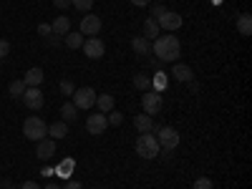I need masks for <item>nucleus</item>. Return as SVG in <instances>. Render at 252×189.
I'll return each instance as SVG.
<instances>
[{
    "instance_id": "nucleus-6",
    "label": "nucleus",
    "mask_w": 252,
    "mask_h": 189,
    "mask_svg": "<svg viewBox=\"0 0 252 189\" xmlns=\"http://www.w3.org/2000/svg\"><path fill=\"white\" fill-rule=\"evenodd\" d=\"M141 109H144L146 116H157L161 111V96H159V91H144Z\"/></svg>"
},
{
    "instance_id": "nucleus-39",
    "label": "nucleus",
    "mask_w": 252,
    "mask_h": 189,
    "mask_svg": "<svg viewBox=\"0 0 252 189\" xmlns=\"http://www.w3.org/2000/svg\"><path fill=\"white\" fill-rule=\"evenodd\" d=\"M20 189H40V187H38L35 182H26V184H23V187H20Z\"/></svg>"
},
{
    "instance_id": "nucleus-28",
    "label": "nucleus",
    "mask_w": 252,
    "mask_h": 189,
    "mask_svg": "<svg viewBox=\"0 0 252 189\" xmlns=\"http://www.w3.org/2000/svg\"><path fill=\"white\" fill-rule=\"evenodd\" d=\"M192 189H215V184H212V179H209V177H199Z\"/></svg>"
},
{
    "instance_id": "nucleus-37",
    "label": "nucleus",
    "mask_w": 252,
    "mask_h": 189,
    "mask_svg": "<svg viewBox=\"0 0 252 189\" xmlns=\"http://www.w3.org/2000/svg\"><path fill=\"white\" fill-rule=\"evenodd\" d=\"M149 3H152V0H131V5H136V8H146Z\"/></svg>"
},
{
    "instance_id": "nucleus-2",
    "label": "nucleus",
    "mask_w": 252,
    "mask_h": 189,
    "mask_svg": "<svg viewBox=\"0 0 252 189\" xmlns=\"http://www.w3.org/2000/svg\"><path fill=\"white\" fill-rule=\"evenodd\" d=\"M23 136L31 141H40L48 136V124L40 119V116H28L23 121Z\"/></svg>"
},
{
    "instance_id": "nucleus-12",
    "label": "nucleus",
    "mask_w": 252,
    "mask_h": 189,
    "mask_svg": "<svg viewBox=\"0 0 252 189\" xmlns=\"http://www.w3.org/2000/svg\"><path fill=\"white\" fill-rule=\"evenodd\" d=\"M35 157L43 159V161L56 157V139H40L38 146H35Z\"/></svg>"
},
{
    "instance_id": "nucleus-4",
    "label": "nucleus",
    "mask_w": 252,
    "mask_h": 189,
    "mask_svg": "<svg viewBox=\"0 0 252 189\" xmlns=\"http://www.w3.org/2000/svg\"><path fill=\"white\" fill-rule=\"evenodd\" d=\"M73 106L81 111H89L91 106H96V91L91 86H81L73 91Z\"/></svg>"
},
{
    "instance_id": "nucleus-29",
    "label": "nucleus",
    "mask_w": 252,
    "mask_h": 189,
    "mask_svg": "<svg viewBox=\"0 0 252 189\" xmlns=\"http://www.w3.org/2000/svg\"><path fill=\"white\" fill-rule=\"evenodd\" d=\"M73 91H76V86H73L68 78H63V81H61V94H63V96H73Z\"/></svg>"
},
{
    "instance_id": "nucleus-34",
    "label": "nucleus",
    "mask_w": 252,
    "mask_h": 189,
    "mask_svg": "<svg viewBox=\"0 0 252 189\" xmlns=\"http://www.w3.org/2000/svg\"><path fill=\"white\" fill-rule=\"evenodd\" d=\"M164 13H166V5H154V13H152V18H154V20H159Z\"/></svg>"
},
{
    "instance_id": "nucleus-21",
    "label": "nucleus",
    "mask_w": 252,
    "mask_h": 189,
    "mask_svg": "<svg viewBox=\"0 0 252 189\" xmlns=\"http://www.w3.org/2000/svg\"><path fill=\"white\" fill-rule=\"evenodd\" d=\"M134 126L141 131V134H152V129H154V121H152V116H146V114H139L136 119H134Z\"/></svg>"
},
{
    "instance_id": "nucleus-30",
    "label": "nucleus",
    "mask_w": 252,
    "mask_h": 189,
    "mask_svg": "<svg viewBox=\"0 0 252 189\" xmlns=\"http://www.w3.org/2000/svg\"><path fill=\"white\" fill-rule=\"evenodd\" d=\"M71 169H73V159H66L63 164H58V174H61V177H68Z\"/></svg>"
},
{
    "instance_id": "nucleus-11",
    "label": "nucleus",
    "mask_w": 252,
    "mask_h": 189,
    "mask_svg": "<svg viewBox=\"0 0 252 189\" xmlns=\"http://www.w3.org/2000/svg\"><path fill=\"white\" fill-rule=\"evenodd\" d=\"M157 23H159V28L161 31H169V33H174V31H179L182 28V23H184V20H182V15L179 13H174V10H166L159 20H157Z\"/></svg>"
},
{
    "instance_id": "nucleus-18",
    "label": "nucleus",
    "mask_w": 252,
    "mask_h": 189,
    "mask_svg": "<svg viewBox=\"0 0 252 189\" xmlns=\"http://www.w3.org/2000/svg\"><path fill=\"white\" fill-rule=\"evenodd\" d=\"M48 136H53V139L68 136V124H66V121H53V124H48Z\"/></svg>"
},
{
    "instance_id": "nucleus-9",
    "label": "nucleus",
    "mask_w": 252,
    "mask_h": 189,
    "mask_svg": "<svg viewBox=\"0 0 252 189\" xmlns=\"http://www.w3.org/2000/svg\"><path fill=\"white\" fill-rule=\"evenodd\" d=\"M109 129V121H106V114H91L89 119H86V131L91 134V136H101L103 131Z\"/></svg>"
},
{
    "instance_id": "nucleus-16",
    "label": "nucleus",
    "mask_w": 252,
    "mask_h": 189,
    "mask_svg": "<svg viewBox=\"0 0 252 189\" xmlns=\"http://www.w3.org/2000/svg\"><path fill=\"white\" fill-rule=\"evenodd\" d=\"M141 31H144V38H146V40H154V38H159V33H161V28H159V23H157L154 18H146Z\"/></svg>"
},
{
    "instance_id": "nucleus-22",
    "label": "nucleus",
    "mask_w": 252,
    "mask_h": 189,
    "mask_svg": "<svg viewBox=\"0 0 252 189\" xmlns=\"http://www.w3.org/2000/svg\"><path fill=\"white\" fill-rule=\"evenodd\" d=\"M83 40H86V35H81V33H66L63 35V43H66V48H71V51H78L83 46Z\"/></svg>"
},
{
    "instance_id": "nucleus-35",
    "label": "nucleus",
    "mask_w": 252,
    "mask_h": 189,
    "mask_svg": "<svg viewBox=\"0 0 252 189\" xmlns=\"http://www.w3.org/2000/svg\"><path fill=\"white\" fill-rule=\"evenodd\" d=\"M53 5L58 10H66V8H71V0H53Z\"/></svg>"
},
{
    "instance_id": "nucleus-19",
    "label": "nucleus",
    "mask_w": 252,
    "mask_h": 189,
    "mask_svg": "<svg viewBox=\"0 0 252 189\" xmlns=\"http://www.w3.org/2000/svg\"><path fill=\"white\" fill-rule=\"evenodd\" d=\"M131 48H134V53L146 56V53H152V40H146L144 35H136V38L131 40Z\"/></svg>"
},
{
    "instance_id": "nucleus-41",
    "label": "nucleus",
    "mask_w": 252,
    "mask_h": 189,
    "mask_svg": "<svg viewBox=\"0 0 252 189\" xmlns=\"http://www.w3.org/2000/svg\"><path fill=\"white\" fill-rule=\"evenodd\" d=\"M5 189H15V187H5Z\"/></svg>"
},
{
    "instance_id": "nucleus-17",
    "label": "nucleus",
    "mask_w": 252,
    "mask_h": 189,
    "mask_svg": "<svg viewBox=\"0 0 252 189\" xmlns=\"http://www.w3.org/2000/svg\"><path fill=\"white\" fill-rule=\"evenodd\" d=\"M96 109H98L101 114L114 111V96H111V94H98V96H96Z\"/></svg>"
},
{
    "instance_id": "nucleus-25",
    "label": "nucleus",
    "mask_w": 252,
    "mask_h": 189,
    "mask_svg": "<svg viewBox=\"0 0 252 189\" xmlns=\"http://www.w3.org/2000/svg\"><path fill=\"white\" fill-rule=\"evenodd\" d=\"M26 89H28V86H26L23 81H13V83H10V96H13V98H20V96L26 94Z\"/></svg>"
},
{
    "instance_id": "nucleus-38",
    "label": "nucleus",
    "mask_w": 252,
    "mask_h": 189,
    "mask_svg": "<svg viewBox=\"0 0 252 189\" xmlns=\"http://www.w3.org/2000/svg\"><path fill=\"white\" fill-rule=\"evenodd\" d=\"M63 189H83V184H81V182H68Z\"/></svg>"
},
{
    "instance_id": "nucleus-13",
    "label": "nucleus",
    "mask_w": 252,
    "mask_h": 189,
    "mask_svg": "<svg viewBox=\"0 0 252 189\" xmlns=\"http://www.w3.org/2000/svg\"><path fill=\"white\" fill-rule=\"evenodd\" d=\"M172 76H174L179 83H189V81H194V71H192V66H187V63H174Z\"/></svg>"
},
{
    "instance_id": "nucleus-20",
    "label": "nucleus",
    "mask_w": 252,
    "mask_h": 189,
    "mask_svg": "<svg viewBox=\"0 0 252 189\" xmlns=\"http://www.w3.org/2000/svg\"><path fill=\"white\" fill-rule=\"evenodd\" d=\"M237 33L240 35H252V15L250 13H242L240 18H237Z\"/></svg>"
},
{
    "instance_id": "nucleus-7",
    "label": "nucleus",
    "mask_w": 252,
    "mask_h": 189,
    "mask_svg": "<svg viewBox=\"0 0 252 189\" xmlns=\"http://www.w3.org/2000/svg\"><path fill=\"white\" fill-rule=\"evenodd\" d=\"M83 53H86L91 61H98V58H103V53H106V43L98 38V35H94V38H86L83 40Z\"/></svg>"
},
{
    "instance_id": "nucleus-1",
    "label": "nucleus",
    "mask_w": 252,
    "mask_h": 189,
    "mask_svg": "<svg viewBox=\"0 0 252 189\" xmlns=\"http://www.w3.org/2000/svg\"><path fill=\"white\" fill-rule=\"evenodd\" d=\"M152 53H157V58L164 61V63H172V61L179 58L182 43H179L177 35H159V38L152 40Z\"/></svg>"
},
{
    "instance_id": "nucleus-24",
    "label": "nucleus",
    "mask_w": 252,
    "mask_h": 189,
    "mask_svg": "<svg viewBox=\"0 0 252 189\" xmlns=\"http://www.w3.org/2000/svg\"><path fill=\"white\" fill-rule=\"evenodd\" d=\"M76 106H73V103H63V106H61V116H63V121H66V124H71V121H76Z\"/></svg>"
},
{
    "instance_id": "nucleus-5",
    "label": "nucleus",
    "mask_w": 252,
    "mask_h": 189,
    "mask_svg": "<svg viewBox=\"0 0 252 189\" xmlns=\"http://www.w3.org/2000/svg\"><path fill=\"white\" fill-rule=\"evenodd\" d=\"M157 141L164 152H172L179 146V134L177 129H172V126H161V129H157Z\"/></svg>"
},
{
    "instance_id": "nucleus-40",
    "label": "nucleus",
    "mask_w": 252,
    "mask_h": 189,
    "mask_svg": "<svg viewBox=\"0 0 252 189\" xmlns=\"http://www.w3.org/2000/svg\"><path fill=\"white\" fill-rule=\"evenodd\" d=\"M46 189H61V187H56V184H48V187H46Z\"/></svg>"
},
{
    "instance_id": "nucleus-15",
    "label": "nucleus",
    "mask_w": 252,
    "mask_h": 189,
    "mask_svg": "<svg viewBox=\"0 0 252 189\" xmlns=\"http://www.w3.org/2000/svg\"><path fill=\"white\" fill-rule=\"evenodd\" d=\"M51 31H53V35H66V33H71V18H68V15H58L53 23H51Z\"/></svg>"
},
{
    "instance_id": "nucleus-27",
    "label": "nucleus",
    "mask_w": 252,
    "mask_h": 189,
    "mask_svg": "<svg viewBox=\"0 0 252 189\" xmlns=\"http://www.w3.org/2000/svg\"><path fill=\"white\" fill-rule=\"evenodd\" d=\"M71 5H73L76 10H83V13H89V10L94 8V0H71Z\"/></svg>"
},
{
    "instance_id": "nucleus-36",
    "label": "nucleus",
    "mask_w": 252,
    "mask_h": 189,
    "mask_svg": "<svg viewBox=\"0 0 252 189\" xmlns=\"http://www.w3.org/2000/svg\"><path fill=\"white\" fill-rule=\"evenodd\" d=\"M48 46H53V48H58V46H61V38H58V35L53 38V33H51V35H48Z\"/></svg>"
},
{
    "instance_id": "nucleus-10",
    "label": "nucleus",
    "mask_w": 252,
    "mask_h": 189,
    "mask_svg": "<svg viewBox=\"0 0 252 189\" xmlns=\"http://www.w3.org/2000/svg\"><path fill=\"white\" fill-rule=\"evenodd\" d=\"M23 98V103L31 109V111H40L43 109V103H46V98H43V91L40 89H35V86H31V89H26V94L20 96Z\"/></svg>"
},
{
    "instance_id": "nucleus-33",
    "label": "nucleus",
    "mask_w": 252,
    "mask_h": 189,
    "mask_svg": "<svg viewBox=\"0 0 252 189\" xmlns=\"http://www.w3.org/2000/svg\"><path fill=\"white\" fill-rule=\"evenodd\" d=\"M51 33H53V31H51V26H48V23H40V26H38V35H43V38H48Z\"/></svg>"
},
{
    "instance_id": "nucleus-42",
    "label": "nucleus",
    "mask_w": 252,
    "mask_h": 189,
    "mask_svg": "<svg viewBox=\"0 0 252 189\" xmlns=\"http://www.w3.org/2000/svg\"><path fill=\"white\" fill-rule=\"evenodd\" d=\"M0 184H3V179H0Z\"/></svg>"
},
{
    "instance_id": "nucleus-26",
    "label": "nucleus",
    "mask_w": 252,
    "mask_h": 189,
    "mask_svg": "<svg viewBox=\"0 0 252 189\" xmlns=\"http://www.w3.org/2000/svg\"><path fill=\"white\" fill-rule=\"evenodd\" d=\"M106 121H109V126H121L124 124V114L121 111H109L106 114Z\"/></svg>"
},
{
    "instance_id": "nucleus-8",
    "label": "nucleus",
    "mask_w": 252,
    "mask_h": 189,
    "mask_svg": "<svg viewBox=\"0 0 252 189\" xmlns=\"http://www.w3.org/2000/svg\"><path fill=\"white\" fill-rule=\"evenodd\" d=\"M101 26H103V23H101V18L89 13V15H83V18H81V28H78V33H81V35L94 38V35H98V33H101Z\"/></svg>"
},
{
    "instance_id": "nucleus-14",
    "label": "nucleus",
    "mask_w": 252,
    "mask_h": 189,
    "mask_svg": "<svg viewBox=\"0 0 252 189\" xmlns=\"http://www.w3.org/2000/svg\"><path fill=\"white\" fill-rule=\"evenodd\" d=\"M43 78H46V76H43V68H38V66H35V68H28V71H26L23 83H26L28 89H31V86L40 89V83H43Z\"/></svg>"
},
{
    "instance_id": "nucleus-31",
    "label": "nucleus",
    "mask_w": 252,
    "mask_h": 189,
    "mask_svg": "<svg viewBox=\"0 0 252 189\" xmlns=\"http://www.w3.org/2000/svg\"><path fill=\"white\" fill-rule=\"evenodd\" d=\"M10 53V40H5V38H0V58H5Z\"/></svg>"
},
{
    "instance_id": "nucleus-23",
    "label": "nucleus",
    "mask_w": 252,
    "mask_h": 189,
    "mask_svg": "<svg viewBox=\"0 0 252 189\" xmlns=\"http://www.w3.org/2000/svg\"><path fill=\"white\" fill-rule=\"evenodd\" d=\"M134 86H136L139 91H149V89H152V78L146 76V73H136V76H134Z\"/></svg>"
},
{
    "instance_id": "nucleus-32",
    "label": "nucleus",
    "mask_w": 252,
    "mask_h": 189,
    "mask_svg": "<svg viewBox=\"0 0 252 189\" xmlns=\"http://www.w3.org/2000/svg\"><path fill=\"white\" fill-rule=\"evenodd\" d=\"M152 86H157V91L166 86V78H164V73H157V78H152Z\"/></svg>"
},
{
    "instance_id": "nucleus-3",
    "label": "nucleus",
    "mask_w": 252,
    "mask_h": 189,
    "mask_svg": "<svg viewBox=\"0 0 252 189\" xmlns=\"http://www.w3.org/2000/svg\"><path fill=\"white\" fill-rule=\"evenodd\" d=\"M136 154H139L141 159H157V157L161 154V146H159L157 136L141 134V136L136 139Z\"/></svg>"
}]
</instances>
